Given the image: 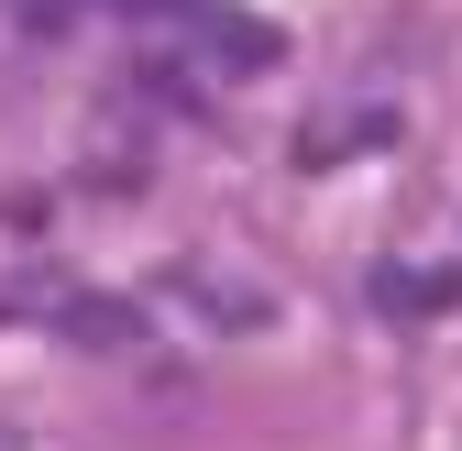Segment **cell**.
I'll use <instances>...</instances> for the list:
<instances>
[{"instance_id": "obj_1", "label": "cell", "mask_w": 462, "mask_h": 451, "mask_svg": "<svg viewBox=\"0 0 462 451\" xmlns=\"http://www.w3.org/2000/svg\"><path fill=\"white\" fill-rule=\"evenodd\" d=\"M55 319H67L78 342H99V353H133V342H143V319H133V308H110V298H67Z\"/></svg>"}, {"instance_id": "obj_2", "label": "cell", "mask_w": 462, "mask_h": 451, "mask_svg": "<svg viewBox=\"0 0 462 451\" xmlns=\"http://www.w3.org/2000/svg\"><path fill=\"white\" fill-rule=\"evenodd\" d=\"M12 12H23V33H67V23L88 12V0H12Z\"/></svg>"}, {"instance_id": "obj_3", "label": "cell", "mask_w": 462, "mask_h": 451, "mask_svg": "<svg viewBox=\"0 0 462 451\" xmlns=\"http://www.w3.org/2000/svg\"><path fill=\"white\" fill-rule=\"evenodd\" d=\"M122 12H188V0H122Z\"/></svg>"}, {"instance_id": "obj_4", "label": "cell", "mask_w": 462, "mask_h": 451, "mask_svg": "<svg viewBox=\"0 0 462 451\" xmlns=\"http://www.w3.org/2000/svg\"><path fill=\"white\" fill-rule=\"evenodd\" d=\"M0 451H12V440H0Z\"/></svg>"}]
</instances>
